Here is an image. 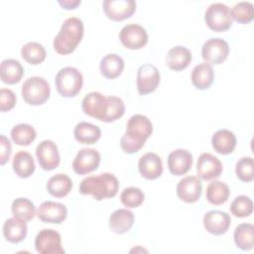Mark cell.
<instances>
[{
    "label": "cell",
    "instance_id": "cell-1",
    "mask_svg": "<svg viewBox=\"0 0 254 254\" xmlns=\"http://www.w3.org/2000/svg\"><path fill=\"white\" fill-rule=\"evenodd\" d=\"M153 124L148 117L142 114H135L130 117L126 125V131L120 140L123 152L127 154L137 153L152 135Z\"/></svg>",
    "mask_w": 254,
    "mask_h": 254
},
{
    "label": "cell",
    "instance_id": "cell-2",
    "mask_svg": "<svg viewBox=\"0 0 254 254\" xmlns=\"http://www.w3.org/2000/svg\"><path fill=\"white\" fill-rule=\"evenodd\" d=\"M119 189L117 178L110 173L84 178L79 185V192L83 195H91L96 200L114 197Z\"/></svg>",
    "mask_w": 254,
    "mask_h": 254
},
{
    "label": "cell",
    "instance_id": "cell-3",
    "mask_svg": "<svg viewBox=\"0 0 254 254\" xmlns=\"http://www.w3.org/2000/svg\"><path fill=\"white\" fill-rule=\"evenodd\" d=\"M84 27L77 17L67 18L54 39V49L60 55L71 54L83 37Z\"/></svg>",
    "mask_w": 254,
    "mask_h": 254
},
{
    "label": "cell",
    "instance_id": "cell-4",
    "mask_svg": "<svg viewBox=\"0 0 254 254\" xmlns=\"http://www.w3.org/2000/svg\"><path fill=\"white\" fill-rule=\"evenodd\" d=\"M55 84L61 96L74 97L81 90L83 77L76 67L65 66L58 71L55 78Z\"/></svg>",
    "mask_w": 254,
    "mask_h": 254
},
{
    "label": "cell",
    "instance_id": "cell-5",
    "mask_svg": "<svg viewBox=\"0 0 254 254\" xmlns=\"http://www.w3.org/2000/svg\"><path fill=\"white\" fill-rule=\"evenodd\" d=\"M51 94L49 82L41 76H31L22 85V96L30 105L44 104Z\"/></svg>",
    "mask_w": 254,
    "mask_h": 254
},
{
    "label": "cell",
    "instance_id": "cell-6",
    "mask_svg": "<svg viewBox=\"0 0 254 254\" xmlns=\"http://www.w3.org/2000/svg\"><path fill=\"white\" fill-rule=\"evenodd\" d=\"M204 21L214 32L227 31L232 25L230 8L223 3H212L204 13Z\"/></svg>",
    "mask_w": 254,
    "mask_h": 254
},
{
    "label": "cell",
    "instance_id": "cell-7",
    "mask_svg": "<svg viewBox=\"0 0 254 254\" xmlns=\"http://www.w3.org/2000/svg\"><path fill=\"white\" fill-rule=\"evenodd\" d=\"M35 248L40 254H64L62 237L54 229H42L35 238Z\"/></svg>",
    "mask_w": 254,
    "mask_h": 254
},
{
    "label": "cell",
    "instance_id": "cell-8",
    "mask_svg": "<svg viewBox=\"0 0 254 254\" xmlns=\"http://www.w3.org/2000/svg\"><path fill=\"white\" fill-rule=\"evenodd\" d=\"M161 74L159 69L151 64H145L137 70V90L140 95H146L155 91L160 83Z\"/></svg>",
    "mask_w": 254,
    "mask_h": 254
},
{
    "label": "cell",
    "instance_id": "cell-9",
    "mask_svg": "<svg viewBox=\"0 0 254 254\" xmlns=\"http://www.w3.org/2000/svg\"><path fill=\"white\" fill-rule=\"evenodd\" d=\"M229 55L228 43L220 38L207 40L201 48V57L207 64H219L223 63Z\"/></svg>",
    "mask_w": 254,
    "mask_h": 254
},
{
    "label": "cell",
    "instance_id": "cell-10",
    "mask_svg": "<svg viewBox=\"0 0 254 254\" xmlns=\"http://www.w3.org/2000/svg\"><path fill=\"white\" fill-rule=\"evenodd\" d=\"M119 40L122 45L130 50H139L148 42L146 30L138 24H128L119 32Z\"/></svg>",
    "mask_w": 254,
    "mask_h": 254
},
{
    "label": "cell",
    "instance_id": "cell-11",
    "mask_svg": "<svg viewBox=\"0 0 254 254\" xmlns=\"http://www.w3.org/2000/svg\"><path fill=\"white\" fill-rule=\"evenodd\" d=\"M102 7L108 19L120 22L134 14L136 2L133 0H104Z\"/></svg>",
    "mask_w": 254,
    "mask_h": 254
},
{
    "label": "cell",
    "instance_id": "cell-12",
    "mask_svg": "<svg viewBox=\"0 0 254 254\" xmlns=\"http://www.w3.org/2000/svg\"><path fill=\"white\" fill-rule=\"evenodd\" d=\"M100 164V154L91 148L80 149L72 162V169L77 175H86L97 170Z\"/></svg>",
    "mask_w": 254,
    "mask_h": 254
},
{
    "label": "cell",
    "instance_id": "cell-13",
    "mask_svg": "<svg viewBox=\"0 0 254 254\" xmlns=\"http://www.w3.org/2000/svg\"><path fill=\"white\" fill-rule=\"evenodd\" d=\"M36 156L40 167L45 171L55 170L61 161L58 146L51 140H44L37 146Z\"/></svg>",
    "mask_w": 254,
    "mask_h": 254
},
{
    "label": "cell",
    "instance_id": "cell-14",
    "mask_svg": "<svg viewBox=\"0 0 254 254\" xmlns=\"http://www.w3.org/2000/svg\"><path fill=\"white\" fill-rule=\"evenodd\" d=\"M223 167L220 160L210 153H202L196 163L197 177L203 181H211L220 177Z\"/></svg>",
    "mask_w": 254,
    "mask_h": 254
},
{
    "label": "cell",
    "instance_id": "cell-15",
    "mask_svg": "<svg viewBox=\"0 0 254 254\" xmlns=\"http://www.w3.org/2000/svg\"><path fill=\"white\" fill-rule=\"evenodd\" d=\"M108 106L107 97L98 91H91L84 96L81 108L84 114L103 121Z\"/></svg>",
    "mask_w": 254,
    "mask_h": 254
},
{
    "label": "cell",
    "instance_id": "cell-16",
    "mask_svg": "<svg viewBox=\"0 0 254 254\" xmlns=\"http://www.w3.org/2000/svg\"><path fill=\"white\" fill-rule=\"evenodd\" d=\"M37 216L45 223L60 224L65 220L67 216V209L65 205L61 202L46 200L39 206Z\"/></svg>",
    "mask_w": 254,
    "mask_h": 254
},
{
    "label": "cell",
    "instance_id": "cell-17",
    "mask_svg": "<svg viewBox=\"0 0 254 254\" xmlns=\"http://www.w3.org/2000/svg\"><path fill=\"white\" fill-rule=\"evenodd\" d=\"M201 190V182L194 176L185 177L177 185L178 197L187 203H193L197 201L200 198Z\"/></svg>",
    "mask_w": 254,
    "mask_h": 254
},
{
    "label": "cell",
    "instance_id": "cell-18",
    "mask_svg": "<svg viewBox=\"0 0 254 254\" xmlns=\"http://www.w3.org/2000/svg\"><path fill=\"white\" fill-rule=\"evenodd\" d=\"M230 223V215L225 211L209 210L203 216V226L205 230L216 236L226 233Z\"/></svg>",
    "mask_w": 254,
    "mask_h": 254
},
{
    "label": "cell",
    "instance_id": "cell-19",
    "mask_svg": "<svg viewBox=\"0 0 254 254\" xmlns=\"http://www.w3.org/2000/svg\"><path fill=\"white\" fill-rule=\"evenodd\" d=\"M192 166V155L186 149H177L168 156V168L172 175L183 176Z\"/></svg>",
    "mask_w": 254,
    "mask_h": 254
},
{
    "label": "cell",
    "instance_id": "cell-20",
    "mask_svg": "<svg viewBox=\"0 0 254 254\" xmlns=\"http://www.w3.org/2000/svg\"><path fill=\"white\" fill-rule=\"evenodd\" d=\"M140 175L146 180H156L163 173V164L161 158L152 152L144 154L138 163Z\"/></svg>",
    "mask_w": 254,
    "mask_h": 254
},
{
    "label": "cell",
    "instance_id": "cell-21",
    "mask_svg": "<svg viewBox=\"0 0 254 254\" xmlns=\"http://www.w3.org/2000/svg\"><path fill=\"white\" fill-rule=\"evenodd\" d=\"M191 60L192 56L189 49L183 46H176L168 51L166 64L175 71H181L190 65Z\"/></svg>",
    "mask_w": 254,
    "mask_h": 254
},
{
    "label": "cell",
    "instance_id": "cell-22",
    "mask_svg": "<svg viewBox=\"0 0 254 254\" xmlns=\"http://www.w3.org/2000/svg\"><path fill=\"white\" fill-rule=\"evenodd\" d=\"M134 214L127 208H119L109 216V228L116 234L128 232L134 224Z\"/></svg>",
    "mask_w": 254,
    "mask_h": 254
},
{
    "label": "cell",
    "instance_id": "cell-23",
    "mask_svg": "<svg viewBox=\"0 0 254 254\" xmlns=\"http://www.w3.org/2000/svg\"><path fill=\"white\" fill-rule=\"evenodd\" d=\"M211 145L214 151L221 155L232 153L236 147L235 134L227 129L217 130L211 138Z\"/></svg>",
    "mask_w": 254,
    "mask_h": 254
},
{
    "label": "cell",
    "instance_id": "cell-24",
    "mask_svg": "<svg viewBox=\"0 0 254 254\" xmlns=\"http://www.w3.org/2000/svg\"><path fill=\"white\" fill-rule=\"evenodd\" d=\"M28 227L25 220L17 217L8 218L3 225V235L10 243H19L27 236Z\"/></svg>",
    "mask_w": 254,
    "mask_h": 254
},
{
    "label": "cell",
    "instance_id": "cell-25",
    "mask_svg": "<svg viewBox=\"0 0 254 254\" xmlns=\"http://www.w3.org/2000/svg\"><path fill=\"white\" fill-rule=\"evenodd\" d=\"M214 79V71L211 64L201 63L195 65L191 71L190 80L192 85L200 90L210 87Z\"/></svg>",
    "mask_w": 254,
    "mask_h": 254
},
{
    "label": "cell",
    "instance_id": "cell-26",
    "mask_svg": "<svg viewBox=\"0 0 254 254\" xmlns=\"http://www.w3.org/2000/svg\"><path fill=\"white\" fill-rule=\"evenodd\" d=\"M123 59L116 54H108L104 56L99 64L100 73L107 79L118 77L124 69Z\"/></svg>",
    "mask_w": 254,
    "mask_h": 254
},
{
    "label": "cell",
    "instance_id": "cell-27",
    "mask_svg": "<svg viewBox=\"0 0 254 254\" xmlns=\"http://www.w3.org/2000/svg\"><path fill=\"white\" fill-rule=\"evenodd\" d=\"M23 74L24 68L19 61L14 59H7L2 61L0 66V76L4 83H18L21 80Z\"/></svg>",
    "mask_w": 254,
    "mask_h": 254
},
{
    "label": "cell",
    "instance_id": "cell-28",
    "mask_svg": "<svg viewBox=\"0 0 254 254\" xmlns=\"http://www.w3.org/2000/svg\"><path fill=\"white\" fill-rule=\"evenodd\" d=\"M73 135L77 142L91 145L96 143L101 137V130L98 126L88 122H79L73 129Z\"/></svg>",
    "mask_w": 254,
    "mask_h": 254
},
{
    "label": "cell",
    "instance_id": "cell-29",
    "mask_svg": "<svg viewBox=\"0 0 254 254\" xmlns=\"http://www.w3.org/2000/svg\"><path fill=\"white\" fill-rule=\"evenodd\" d=\"M13 171L23 179L31 177L35 172V162L32 155L26 151H19L15 154L12 162Z\"/></svg>",
    "mask_w": 254,
    "mask_h": 254
},
{
    "label": "cell",
    "instance_id": "cell-30",
    "mask_svg": "<svg viewBox=\"0 0 254 254\" xmlns=\"http://www.w3.org/2000/svg\"><path fill=\"white\" fill-rule=\"evenodd\" d=\"M46 187L51 195L60 198L70 192L72 189V182L67 175L60 173L50 178Z\"/></svg>",
    "mask_w": 254,
    "mask_h": 254
},
{
    "label": "cell",
    "instance_id": "cell-31",
    "mask_svg": "<svg viewBox=\"0 0 254 254\" xmlns=\"http://www.w3.org/2000/svg\"><path fill=\"white\" fill-rule=\"evenodd\" d=\"M229 187L220 181L211 182L206 188V199L209 203L214 205H221L225 203L229 197Z\"/></svg>",
    "mask_w": 254,
    "mask_h": 254
},
{
    "label": "cell",
    "instance_id": "cell-32",
    "mask_svg": "<svg viewBox=\"0 0 254 254\" xmlns=\"http://www.w3.org/2000/svg\"><path fill=\"white\" fill-rule=\"evenodd\" d=\"M234 241L238 248L251 250L254 245V225L251 223H241L234 230Z\"/></svg>",
    "mask_w": 254,
    "mask_h": 254
},
{
    "label": "cell",
    "instance_id": "cell-33",
    "mask_svg": "<svg viewBox=\"0 0 254 254\" xmlns=\"http://www.w3.org/2000/svg\"><path fill=\"white\" fill-rule=\"evenodd\" d=\"M22 58L30 64L36 65L46 60V50L44 46L37 42H28L21 49Z\"/></svg>",
    "mask_w": 254,
    "mask_h": 254
},
{
    "label": "cell",
    "instance_id": "cell-34",
    "mask_svg": "<svg viewBox=\"0 0 254 254\" xmlns=\"http://www.w3.org/2000/svg\"><path fill=\"white\" fill-rule=\"evenodd\" d=\"M11 139L19 146H29L37 137V132L33 126L26 123L15 125L10 132Z\"/></svg>",
    "mask_w": 254,
    "mask_h": 254
},
{
    "label": "cell",
    "instance_id": "cell-35",
    "mask_svg": "<svg viewBox=\"0 0 254 254\" xmlns=\"http://www.w3.org/2000/svg\"><path fill=\"white\" fill-rule=\"evenodd\" d=\"M11 211L15 217L25 221L32 220L37 214L35 204L26 197H18L14 199L11 205Z\"/></svg>",
    "mask_w": 254,
    "mask_h": 254
},
{
    "label": "cell",
    "instance_id": "cell-36",
    "mask_svg": "<svg viewBox=\"0 0 254 254\" xmlns=\"http://www.w3.org/2000/svg\"><path fill=\"white\" fill-rule=\"evenodd\" d=\"M232 20L239 24H248L253 20V4L250 2H238L230 10Z\"/></svg>",
    "mask_w": 254,
    "mask_h": 254
},
{
    "label": "cell",
    "instance_id": "cell-37",
    "mask_svg": "<svg viewBox=\"0 0 254 254\" xmlns=\"http://www.w3.org/2000/svg\"><path fill=\"white\" fill-rule=\"evenodd\" d=\"M230 212L236 217H247L253 212V202L249 196L238 195L230 204Z\"/></svg>",
    "mask_w": 254,
    "mask_h": 254
},
{
    "label": "cell",
    "instance_id": "cell-38",
    "mask_svg": "<svg viewBox=\"0 0 254 254\" xmlns=\"http://www.w3.org/2000/svg\"><path fill=\"white\" fill-rule=\"evenodd\" d=\"M120 199L126 207L135 208L143 203L145 199V194L139 188L129 187L122 190L120 194Z\"/></svg>",
    "mask_w": 254,
    "mask_h": 254
},
{
    "label": "cell",
    "instance_id": "cell-39",
    "mask_svg": "<svg viewBox=\"0 0 254 254\" xmlns=\"http://www.w3.org/2000/svg\"><path fill=\"white\" fill-rule=\"evenodd\" d=\"M108 106L106 114L103 118V122H113L123 116L125 112V105L123 100L117 96H107Z\"/></svg>",
    "mask_w": 254,
    "mask_h": 254
},
{
    "label": "cell",
    "instance_id": "cell-40",
    "mask_svg": "<svg viewBox=\"0 0 254 254\" xmlns=\"http://www.w3.org/2000/svg\"><path fill=\"white\" fill-rule=\"evenodd\" d=\"M237 178L244 183H249L254 180V163L251 157L240 158L235 167Z\"/></svg>",
    "mask_w": 254,
    "mask_h": 254
},
{
    "label": "cell",
    "instance_id": "cell-41",
    "mask_svg": "<svg viewBox=\"0 0 254 254\" xmlns=\"http://www.w3.org/2000/svg\"><path fill=\"white\" fill-rule=\"evenodd\" d=\"M17 98L15 93L8 88L0 89V110L1 112H7L14 108Z\"/></svg>",
    "mask_w": 254,
    "mask_h": 254
},
{
    "label": "cell",
    "instance_id": "cell-42",
    "mask_svg": "<svg viewBox=\"0 0 254 254\" xmlns=\"http://www.w3.org/2000/svg\"><path fill=\"white\" fill-rule=\"evenodd\" d=\"M12 153V147L10 140L4 135L0 136V164L4 166L10 159Z\"/></svg>",
    "mask_w": 254,
    "mask_h": 254
},
{
    "label": "cell",
    "instance_id": "cell-43",
    "mask_svg": "<svg viewBox=\"0 0 254 254\" xmlns=\"http://www.w3.org/2000/svg\"><path fill=\"white\" fill-rule=\"evenodd\" d=\"M81 1L80 0H64V1H59V4L66 10H71L75 9L78 5H80Z\"/></svg>",
    "mask_w": 254,
    "mask_h": 254
}]
</instances>
